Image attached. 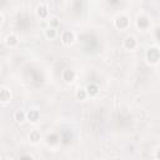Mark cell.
I'll list each match as a JSON object with an SVG mask.
<instances>
[{"mask_svg":"<svg viewBox=\"0 0 160 160\" xmlns=\"http://www.w3.org/2000/svg\"><path fill=\"white\" fill-rule=\"evenodd\" d=\"M20 159H34V156L32 155H21Z\"/></svg>","mask_w":160,"mask_h":160,"instance_id":"obj_18","label":"cell"},{"mask_svg":"<svg viewBox=\"0 0 160 160\" xmlns=\"http://www.w3.org/2000/svg\"><path fill=\"white\" fill-rule=\"evenodd\" d=\"M122 46L124 49L126 50H135L138 48V39L134 36V35H128L124 38V41H122Z\"/></svg>","mask_w":160,"mask_h":160,"instance_id":"obj_5","label":"cell"},{"mask_svg":"<svg viewBox=\"0 0 160 160\" xmlns=\"http://www.w3.org/2000/svg\"><path fill=\"white\" fill-rule=\"evenodd\" d=\"M4 24V16H2V14L0 12V26Z\"/></svg>","mask_w":160,"mask_h":160,"instance_id":"obj_19","label":"cell"},{"mask_svg":"<svg viewBox=\"0 0 160 160\" xmlns=\"http://www.w3.org/2000/svg\"><path fill=\"white\" fill-rule=\"evenodd\" d=\"M0 64H1V56H0Z\"/></svg>","mask_w":160,"mask_h":160,"instance_id":"obj_20","label":"cell"},{"mask_svg":"<svg viewBox=\"0 0 160 160\" xmlns=\"http://www.w3.org/2000/svg\"><path fill=\"white\" fill-rule=\"evenodd\" d=\"M11 98H12L11 91H10L8 88H1V89H0V102L8 104V102H10Z\"/></svg>","mask_w":160,"mask_h":160,"instance_id":"obj_11","label":"cell"},{"mask_svg":"<svg viewBox=\"0 0 160 160\" xmlns=\"http://www.w3.org/2000/svg\"><path fill=\"white\" fill-rule=\"evenodd\" d=\"M61 79H62L66 84H71V82H74L75 79H76V71L72 70V69H70V68L64 69L62 72H61Z\"/></svg>","mask_w":160,"mask_h":160,"instance_id":"obj_6","label":"cell"},{"mask_svg":"<svg viewBox=\"0 0 160 160\" xmlns=\"http://www.w3.org/2000/svg\"><path fill=\"white\" fill-rule=\"evenodd\" d=\"M29 140H30L31 144H38V142H40V140H41V134H40V131H38V130L30 131V134H29Z\"/></svg>","mask_w":160,"mask_h":160,"instance_id":"obj_15","label":"cell"},{"mask_svg":"<svg viewBox=\"0 0 160 160\" xmlns=\"http://www.w3.org/2000/svg\"><path fill=\"white\" fill-rule=\"evenodd\" d=\"M59 140H60V138H59V135H58V134H55V132H51V134H50V135H48V138H46L48 144H49V145H51V146L56 145V144L59 142Z\"/></svg>","mask_w":160,"mask_h":160,"instance_id":"obj_16","label":"cell"},{"mask_svg":"<svg viewBox=\"0 0 160 160\" xmlns=\"http://www.w3.org/2000/svg\"><path fill=\"white\" fill-rule=\"evenodd\" d=\"M14 120L18 124H22L24 121H26V111H24V110H16L14 112Z\"/></svg>","mask_w":160,"mask_h":160,"instance_id":"obj_13","label":"cell"},{"mask_svg":"<svg viewBox=\"0 0 160 160\" xmlns=\"http://www.w3.org/2000/svg\"><path fill=\"white\" fill-rule=\"evenodd\" d=\"M85 90H86V94H88L89 98H95L100 92V86L98 84H95V82H90V84L86 85Z\"/></svg>","mask_w":160,"mask_h":160,"instance_id":"obj_9","label":"cell"},{"mask_svg":"<svg viewBox=\"0 0 160 160\" xmlns=\"http://www.w3.org/2000/svg\"><path fill=\"white\" fill-rule=\"evenodd\" d=\"M114 26L118 30H126L130 26V18L126 14H119L114 19Z\"/></svg>","mask_w":160,"mask_h":160,"instance_id":"obj_2","label":"cell"},{"mask_svg":"<svg viewBox=\"0 0 160 160\" xmlns=\"http://www.w3.org/2000/svg\"><path fill=\"white\" fill-rule=\"evenodd\" d=\"M75 98H76V100H79V101H85V100L89 98L88 94H86L85 88H78L76 91H75Z\"/></svg>","mask_w":160,"mask_h":160,"instance_id":"obj_14","label":"cell"},{"mask_svg":"<svg viewBox=\"0 0 160 160\" xmlns=\"http://www.w3.org/2000/svg\"><path fill=\"white\" fill-rule=\"evenodd\" d=\"M19 44V36L15 32H10L5 36V45L8 48H15Z\"/></svg>","mask_w":160,"mask_h":160,"instance_id":"obj_8","label":"cell"},{"mask_svg":"<svg viewBox=\"0 0 160 160\" xmlns=\"http://www.w3.org/2000/svg\"><path fill=\"white\" fill-rule=\"evenodd\" d=\"M145 59L148 61V64L150 65H158L159 60H160V51H159V46L158 45H152L150 46L146 52H145Z\"/></svg>","mask_w":160,"mask_h":160,"instance_id":"obj_1","label":"cell"},{"mask_svg":"<svg viewBox=\"0 0 160 160\" xmlns=\"http://www.w3.org/2000/svg\"><path fill=\"white\" fill-rule=\"evenodd\" d=\"M35 12H36V16H38L40 20H48V18H49V8H48V5H45V4L38 5Z\"/></svg>","mask_w":160,"mask_h":160,"instance_id":"obj_7","label":"cell"},{"mask_svg":"<svg viewBox=\"0 0 160 160\" xmlns=\"http://www.w3.org/2000/svg\"><path fill=\"white\" fill-rule=\"evenodd\" d=\"M60 40H61V42H62L64 45L70 46V45H72L74 41H75V32H74L72 30H64V31L61 32Z\"/></svg>","mask_w":160,"mask_h":160,"instance_id":"obj_4","label":"cell"},{"mask_svg":"<svg viewBox=\"0 0 160 160\" xmlns=\"http://www.w3.org/2000/svg\"><path fill=\"white\" fill-rule=\"evenodd\" d=\"M40 120V111L36 109H30L26 112V121L31 122V124H36Z\"/></svg>","mask_w":160,"mask_h":160,"instance_id":"obj_10","label":"cell"},{"mask_svg":"<svg viewBox=\"0 0 160 160\" xmlns=\"http://www.w3.org/2000/svg\"><path fill=\"white\" fill-rule=\"evenodd\" d=\"M44 35H45L46 39L54 40V39H56V36H58V29L51 28V26H48V28L44 30Z\"/></svg>","mask_w":160,"mask_h":160,"instance_id":"obj_12","label":"cell"},{"mask_svg":"<svg viewBox=\"0 0 160 160\" xmlns=\"http://www.w3.org/2000/svg\"><path fill=\"white\" fill-rule=\"evenodd\" d=\"M135 24H136V28L138 29H140V30H148L150 28V18L148 15L140 14V15H138Z\"/></svg>","mask_w":160,"mask_h":160,"instance_id":"obj_3","label":"cell"},{"mask_svg":"<svg viewBox=\"0 0 160 160\" xmlns=\"http://www.w3.org/2000/svg\"><path fill=\"white\" fill-rule=\"evenodd\" d=\"M48 24H49V26L58 29L60 26V20L58 16H51V18H48Z\"/></svg>","mask_w":160,"mask_h":160,"instance_id":"obj_17","label":"cell"}]
</instances>
